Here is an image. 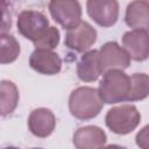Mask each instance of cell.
Masks as SVG:
<instances>
[{"label": "cell", "instance_id": "obj_16", "mask_svg": "<svg viewBox=\"0 0 149 149\" xmlns=\"http://www.w3.org/2000/svg\"><path fill=\"white\" fill-rule=\"evenodd\" d=\"M130 92L127 101H140L149 95V74L133 73L130 76Z\"/></svg>", "mask_w": 149, "mask_h": 149}, {"label": "cell", "instance_id": "obj_11", "mask_svg": "<svg viewBox=\"0 0 149 149\" xmlns=\"http://www.w3.org/2000/svg\"><path fill=\"white\" fill-rule=\"evenodd\" d=\"M56 127L55 114L45 107H38L30 112L28 116V128L36 137H48Z\"/></svg>", "mask_w": 149, "mask_h": 149}, {"label": "cell", "instance_id": "obj_4", "mask_svg": "<svg viewBox=\"0 0 149 149\" xmlns=\"http://www.w3.org/2000/svg\"><path fill=\"white\" fill-rule=\"evenodd\" d=\"M17 31L33 44L41 40L49 29L48 17L37 10H22L17 16Z\"/></svg>", "mask_w": 149, "mask_h": 149}, {"label": "cell", "instance_id": "obj_15", "mask_svg": "<svg viewBox=\"0 0 149 149\" xmlns=\"http://www.w3.org/2000/svg\"><path fill=\"white\" fill-rule=\"evenodd\" d=\"M0 102H1V116L12 114L19 102V90L16 85L7 79L0 83Z\"/></svg>", "mask_w": 149, "mask_h": 149}, {"label": "cell", "instance_id": "obj_1", "mask_svg": "<svg viewBox=\"0 0 149 149\" xmlns=\"http://www.w3.org/2000/svg\"><path fill=\"white\" fill-rule=\"evenodd\" d=\"M104 102L98 90L91 86H79L69 97V111L78 120H91L102 109Z\"/></svg>", "mask_w": 149, "mask_h": 149}, {"label": "cell", "instance_id": "obj_20", "mask_svg": "<svg viewBox=\"0 0 149 149\" xmlns=\"http://www.w3.org/2000/svg\"><path fill=\"white\" fill-rule=\"evenodd\" d=\"M146 1H147V2H148V3H149V0H146Z\"/></svg>", "mask_w": 149, "mask_h": 149}, {"label": "cell", "instance_id": "obj_12", "mask_svg": "<svg viewBox=\"0 0 149 149\" xmlns=\"http://www.w3.org/2000/svg\"><path fill=\"white\" fill-rule=\"evenodd\" d=\"M107 135L98 126L79 127L72 137V143L77 149H98L106 146Z\"/></svg>", "mask_w": 149, "mask_h": 149}, {"label": "cell", "instance_id": "obj_9", "mask_svg": "<svg viewBox=\"0 0 149 149\" xmlns=\"http://www.w3.org/2000/svg\"><path fill=\"white\" fill-rule=\"evenodd\" d=\"M122 45L132 59L143 62L149 57V33L139 29L126 31L122 36Z\"/></svg>", "mask_w": 149, "mask_h": 149}, {"label": "cell", "instance_id": "obj_13", "mask_svg": "<svg viewBox=\"0 0 149 149\" xmlns=\"http://www.w3.org/2000/svg\"><path fill=\"white\" fill-rule=\"evenodd\" d=\"M125 22L129 28L149 33V3L146 0H133L125 13Z\"/></svg>", "mask_w": 149, "mask_h": 149}, {"label": "cell", "instance_id": "obj_5", "mask_svg": "<svg viewBox=\"0 0 149 149\" xmlns=\"http://www.w3.org/2000/svg\"><path fill=\"white\" fill-rule=\"evenodd\" d=\"M52 20L63 29H71L81 21V6L78 0H50L48 5Z\"/></svg>", "mask_w": 149, "mask_h": 149}, {"label": "cell", "instance_id": "obj_2", "mask_svg": "<svg viewBox=\"0 0 149 149\" xmlns=\"http://www.w3.org/2000/svg\"><path fill=\"white\" fill-rule=\"evenodd\" d=\"M102 79L99 83L98 93L104 104L112 105L127 101L130 92V77L123 70H109L102 73Z\"/></svg>", "mask_w": 149, "mask_h": 149}, {"label": "cell", "instance_id": "obj_14", "mask_svg": "<svg viewBox=\"0 0 149 149\" xmlns=\"http://www.w3.org/2000/svg\"><path fill=\"white\" fill-rule=\"evenodd\" d=\"M101 74L99 50H88L84 52L77 63V76L81 81L91 83L95 81Z\"/></svg>", "mask_w": 149, "mask_h": 149}, {"label": "cell", "instance_id": "obj_19", "mask_svg": "<svg viewBox=\"0 0 149 149\" xmlns=\"http://www.w3.org/2000/svg\"><path fill=\"white\" fill-rule=\"evenodd\" d=\"M136 146L142 149H149V125L141 128L135 136Z\"/></svg>", "mask_w": 149, "mask_h": 149}, {"label": "cell", "instance_id": "obj_10", "mask_svg": "<svg viewBox=\"0 0 149 149\" xmlns=\"http://www.w3.org/2000/svg\"><path fill=\"white\" fill-rule=\"evenodd\" d=\"M29 65L38 73L54 76L62 70V59L58 54L49 49H35L29 57Z\"/></svg>", "mask_w": 149, "mask_h": 149}, {"label": "cell", "instance_id": "obj_8", "mask_svg": "<svg viewBox=\"0 0 149 149\" xmlns=\"http://www.w3.org/2000/svg\"><path fill=\"white\" fill-rule=\"evenodd\" d=\"M86 10L88 16L104 28L114 26L119 19L118 0H87Z\"/></svg>", "mask_w": 149, "mask_h": 149}, {"label": "cell", "instance_id": "obj_17", "mask_svg": "<svg viewBox=\"0 0 149 149\" xmlns=\"http://www.w3.org/2000/svg\"><path fill=\"white\" fill-rule=\"evenodd\" d=\"M0 42H1V47H0L1 64L13 63L20 55V43L14 36L6 34V33H1Z\"/></svg>", "mask_w": 149, "mask_h": 149}, {"label": "cell", "instance_id": "obj_3", "mask_svg": "<svg viewBox=\"0 0 149 149\" xmlns=\"http://www.w3.org/2000/svg\"><path fill=\"white\" fill-rule=\"evenodd\" d=\"M141 114L134 105H121L108 109L105 116L107 128L116 135H127L136 129Z\"/></svg>", "mask_w": 149, "mask_h": 149}, {"label": "cell", "instance_id": "obj_6", "mask_svg": "<svg viewBox=\"0 0 149 149\" xmlns=\"http://www.w3.org/2000/svg\"><path fill=\"white\" fill-rule=\"evenodd\" d=\"M97 30L86 21H80L76 27L68 30L64 44L76 52H86L97 41Z\"/></svg>", "mask_w": 149, "mask_h": 149}, {"label": "cell", "instance_id": "obj_18", "mask_svg": "<svg viewBox=\"0 0 149 149\" xmlns=\"http://www.w3.org/2000/svg\"><path fill=\"white\" fill-rule=\"evenodd\" d=\"M59 38H61V34L59 30L56 27L50 26L47 34L38 40L36 43H34L35 49H49V50H54L58 43H59Z\"/></svg>", "mask_w": 149, "mask_h": 149}, {"label": "cell", "instance_id": "obj_7", "mask_svg": "<svg viewBox=\"0 0 149 149\" xmlns=\"http://www.w3.org/2000/svg\"><path fill=\"white\" fill-rule=\"evenodd\" d=\"M130 56L125 48H121L115 41L105 43L99 50V62L101 73L109 70H125L130 65Z\"/></svg>", "mask_w": 149, "mask_h": 149}]
</instances>
